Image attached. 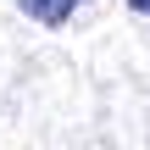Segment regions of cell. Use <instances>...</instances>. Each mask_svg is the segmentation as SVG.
Segmentation results:
<instances>
[{
  "mask_svg": "<svg viewBox=\"0 0 150 150\" xmlns=\"http://www.w3.org/2000/svg\"><path fill=\"white\" fill-rule=\"evenodd\" d=\"M17 6H22L28 22H39V28H61V22H72V11H78L83 0H17Z\"/></svg>",
  "mask_w": 150,
  "mask_h": 150,
  "instance_id": "6da1fadb",
  "label": "cell"
},
{
  "mask_svg": "<svg viewBox=\"0 0 150 150\" xmlns=\"http://www.w3.org/2000/svg\"><path fill=\"white\" fill-rule=\"evenodd\" d=\"M128 6H134V11H139V17H150V0H128Z\"/></svg>",
  "mask_w": 150,
  "mask_h": 150,
  "instance_id": "7a4b0ae2",
  "label": "cell"
}]
</instances>
